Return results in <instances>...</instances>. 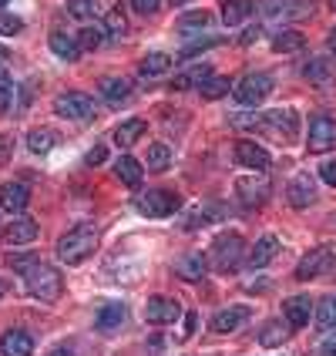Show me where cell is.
Wrapping results in <instances>:
<instances>
[{
    "mask_svg": "<svg viewBox=\"0 0 336 356\" xmlns=\"http://www.w3.org/2000/svg\"><path fill=\"white\" fill-rule=\"evenodd\" d=\"M54 249H58L61 262L78 266V262H84L88 256H95V249H98V229H95V225H78V229L64 232Z\"/></svg>",
    "mask_w": 336,
    "mask_h": 356,
    "instance_id": "6da1fadb",
    "label": "cell"
},
{
    "mask_svg": "<svg viewBox=\"0 0 336 356\" xmlns=\"http://www.w3.org/2000/svg\"><path fill=\"white\" fill-rule=\"evenodd\" d=\"M24 286H27V293L40 302H54L61 299V289H64V279L54 266H47V262H34L31 269H24Z\"/></svg>",
    "mask_w": 336,
    "mask_h": 356,
    "instance_id": "7a4b0ae2",
    "label": "cell"
},
{
    "mask_svg": "<svg viewBox=\"0 0 336 356\" xmlns=\"http://www.w3.org/2000/svg\"><path fill=\"white\" fill-rule=\"evenodd\" d=\"M246 259V242L236 232H225L212 242V252H209V262L216 266L218 273H236Z\"/></svg>",
    "mask_w": 336,
    "mask_h": 356,
    "instance_id": "3957f363",
    "label": "cell"
},
{
    "mask_svg": "<svg viewBox=\"0 0 336 356\" xmlns=\"http://www.w3.org/2000/svg\"><path fill=\"white\" fill-rule=\"evenodd\" d=\"M336 266V245L333 242H326V245H317V249H310L306 256L299 259V266H296V279H317L323 276V273H330Z\"/></svg>",
    "mask_w": 336,
    "mask_h": 356,
    "instance_id": "277c9868",
    "label": "cell"
},
{
    "mask_svg": "<svg viewBox=\"0 0 336 356\" xmlns=\"http://www.w3.org/2000/svg\"><path fill=\"white\" fill-rule=\"evenodd\" d=\"M259 128L269 131L276 141H293L299 131V115L293 108H276L269 115H259Z\"/></svg>",
    "mask_w": 336,
    "mask_h": 356,
    "instance_id": "5b68a950",
    "label": "cell"
},
{
    "mask_svg": "<svg viewBox=\"0 0 336 356\" xmlns=\"http://www.w3.org/2000/svg\"><path fill=\"white\" fill-rule=\"evenodd\" d=\"M54 111L61 118H71V121H91L95 118V101L81 91H64L54 98Z\"/></svg>",
    "mask_w": 336,
    "mask_h": 356,
    "instance_id": "8992f818",
    "label": "cell"
},
{
    "mask_svg": "<svg viewBox=\"0 0 336 356\" xmlns=\"http://www.w3.org/2000/svg\"><path fill=\"white\" fill-rule=\"evenodd\" d=\"M269 91H273V78L256 71V74H246V78L236 84V101L246 104V108H256L259 101L269 98Z\"/></svg>",
    "mask_w": 336,
    "mask_h": 356,
    "instance_id": "52a82bcc",
    "label": "cell"
},
{
    "mask_svg": "<svg viewBox=\"0 0 336 356\" xmlns=\"http://www.w3.org/2000/svg\"><path fill=\"white\" fill-rule=\"evenodd\" d=\"M135 205H138L141 216L165 218V216H172V212L178 209V198L172 195V192H161V188H148V192H141V195L135 198Z\"/></svg>",
    "mask_w": 336,
    "mask_h": 356,
    "instance_id": "ba28073f",
    "label": "cell"
},
{
    "mask_svg": "<svg viewBox=\"0 0 336 356\" xmlns=\"http://www.w3.org/2000/svg\"><path fill=\"white\" fill-rule=\"evenodd\" d=\"M336 148V121L330 115L310 118V152H330Z\"/></svg>",
    "mask_w": 336,
    "mask_h": 356,
    "instance_id": "9c48e42d",
    "label": "cell"
},
{
    "mask_svg": "<svg viewBox=\"0 0 336 356\" xmlns=\"http://www.w3.org/2000/svg\"><path fill=\"white\" fill-rule=\"evenodd\" d=\"M269 192H273V185H269V178L262 175H249L236 181V195L242 198V205H266Z\"/></svg>",
    "mask_w": 336,
    "mask_h": 356,
    "instance_id": "30bf717a",
    "label": "cell"
},
{
    "mask_svg": "<svg viewBox=\"0 0 336 356\" xmlns=\"http://www.w3.org/2000/svg\"><path fill=\"white\" fill-rule=\"evenodd\" d=\"M178 316H182V306H178L175 299L152 296L148 302H145V319L155 323V326H168V323H175Z\"/></svg>",
    "mask_w": 336,
    "mask_h": 356,
    "instance_id": "8fae6325",
    "label": "cell"
},
{
    "mask_svg": "<svg viewBox=\"0 0 336 356\" xmlns=\"http://www.w3.org/2000/svg\"><path fill=\"white\" fill-rule=\"evenodd\" d=\"M236 161L242 165V168H249V172H266V168L273 165L269 152H266L262 145H256V141H239L236 145Z\"/></svg>",
    "mask_w": 336,
    "mask_h": 356,
    "instance_id": "7c38bea8",
    "label": "cell"
},
{
    "mask_svg": "<svg viewBox=\"0 0 336 356\" xmlns=\"http://www.w3.org/2000/svg\"><path fill=\"white\" fill-rule=\"evenodd\" d=\"M286 198H289V205H293V209H306L310 202H317V178L306 175V172H299V175L289 181Z\"/></svg>",
    "mask_w": 336,
    "mask_h": 356,
    "instance_id": "4fadbf2b",
    "label": "cell"
},
{
    "mask_svg": "<svg viewBox=\"0 0 336 356\" xmlns=\"http://www.w3.org/2000/svg\"><path fill=\"white\" fill-rule=\"evenodd\" d=\"M27 202H31V188L24 181H7L0 188V209H7L10 216H20L27 209Z\"/></svg>",
    "mask_w": 336,
    "mask_h": 356,
    "instance_id": "5bb4252c",
    "label": "cell"
},
{
    "mask_svg": "<svg viewBox=\"0 0 336 356\" xmlns=\"http://www.w3.org/2000/svg\"><path fill=\"white\" fill-rule=\"evenodd\" d=\"M0 353L3 356H31L34 353V337L27 330H7L0 337Z\"/></svg>",
    "mask_w": 336,
    "mask_h": 356,
    "instance_id": "9a60e30c",
    "label": "cell"
},
{
    "mask_svg": "<svg viewBox=\"0 0 336 356\" xmlns=\"http://www.w3.org/2000/svg\"><path fill=\"white\" fill-rule=\"evenodd\" d=\"M313 302H310V296H289L286 302H282V316H286V323L293 326V330H299V326H306L310 323V316H313Z\"/></svg>",
    "mask_w": 336,
    "mask_h": 356,
    "instance_id": "2e32d148",
    "label": "cell"
},
{
    "mask_svg": "<svg viewBox=\"0 0 336 356\" xmlns=\"http://www.w3.org/2000/svg\"><path fill=\"white\" fill-rule=\"evenodd\" d=\"M3 236L10 245H27V242H34L38 238V222L27 216H14L10 218V225L3 229Z\"/></svg>",
    "mask_w": 336,
    "mask_h": 356,
    "instance_id": "e0dca14e",
    "label": "cell"
},
{
    "mask_svg": "<svg viewBox=\"0 0 336 356\" xmlns=\"http://www.w3.org/2000/svg\"><path fill=\"white\" fill-rule=\"evenodd\" d=\"M246 319H249L246 306H229V309H218L216 316H212V330L216 333H236Z\"/></svg>",
    "mask_w": 336,
    "mask_h": 356,
    "instance_id": "ac0fdd59",
    "label": "cell"
},
{
    "mask_svg": "<svg viewBox=\"0 0 336 356\" xmlns=\"http://www.w3.org/2000/svg\"><path fill=\"white\" fill-rule=\"evenodd\" d=\"M205 269H209V256H202V252H189L185 259L175 262V276L189 279V282H198V279L205 276Z\"/></svg>",
    "mask_w": 336,
    "mask_h": 356,
    "instance_id": "d6986e66",
    "label": "cell"
},
{
    "mask_svg": "<svg viewBox=\"0 0 336 356\" xmlns=\"http://www.w3.org/2000/svg\"><path fill=\"white\" fill-rule=\"evenodd\" d=\"M101 98L108 101L111 108H121L131 101V84L125 78H104L101 81Z\"/></svg>",
    "mask_w": 336,
    "mask_h": 356,
    "instance_id": "ffe728a7",
    "label": "cell"
},
{
    "mask_svg": "<svg viewBox=\"0 0 336 356\" xmlns=\"http://www.w3.org/2000/svg\"><path fill=\"white\" fill-rule=\"evenodd\" d=\"M276 252H279V238L276 236H262L256 245H253V252H249L246 262H249L253 269H266V266L276 259Z\"/></svg>",
    "mask_w": 336,
    "mask_h": 356,
    "instance_id": "44dd1931",
    "label": "cell"
},
{
    "mask_svg": "<svg viewBox=\"0 0 336 356\" xmlns=\"http://www.w3.org/2000/svg\"><path fill=\"white\" fill-rule=\"evenodd\" d=\"M253 14H256V3H253V0H225V3H222L225 27H239V24H246Z\"/></svg>",
    "mask_w": 336,
    "mask_h": 356,
    "instance_id": "7402d4cb",
    "label": "cell"
},
{
    "mask_svg": "<svg viewBox=\"0 0 336 356\" xmlns=\"http://www.w3.org/2000/svg\"><path fill=\"white\" fill-rule=\"evenodd\" d=\"M115 175H118L121 185H128V188H138L141 178H145V165L135 161L131 155H121L118 165H115Z\"/></svg>",
    "mask_w": 336,
    "mask_h": 356,
    "instance_id": "603a6c76",
    "label": "cell"
},
{
    "mask_svg": "<svg viewBox=\"0 0 336 356\" xmlns=\"http://www.w3.org/2000/svg\"><path fill=\"white\" fill-rule=\"evenodd\" d=\"M289 323H282V319H273V323H266L262 330H259V343L266 346V350H276V346H282L286 339H289Z\"/></svg>",
    "mask_w": 336,
    "mask_h": 356,
    "instance_id": "cb8c5ba5",
    "label": "cell"
},
{
    "mask_svg": "<svg viewBox=\"0 0 336 356\" xmlns=\"http://www.w3.org/2000/svg\"><path fill=\"white\" fill-rule=\"evenodd\" d=\"M125 313H128V309H125L121 302H104V306H101V313L95 316V323H98V330L108 333V330H118L121 323H125Z\"/></svg>",
    "mask_w": 336,
    "mask_h": 356,
    "instance_id": "d4e9b609",
    "label": "cell"
},
{
    "mask_svg": "<svg viewBox=\"0 0 336 356\" xmlns=\"http://www.w3.org/2000/svg\"><path fill=\"white\" fill-rule=\"evenodd\" d=\"M141 135H145V121H141V118H128L125 124H118V128H115V145H121V148H131Z\"/></svg>",
    "mask_w": 336,
    "mask_h": 356,
    "instance_id": "484cf974",
    "label": "cell"
},
{
    "mask_svg": "<svg viewBox=\"0 0 336 356\" xmlns=\"http://www.w3.org/2000/svg\"><path fill=\"white\" fill-rule=\"evenodd\" d=\"M51 51L58 54V58H64V60H74L81 54V44L71 34H64V31H54L51 34Z\"/></svg>",
    "mask_w": 336,
    "mask_h": 356,
    "instance_id": "4316f807",
    "label": "cell"
},
{
    "mask_svg": "<svg viewBox=\"0 0 336 356\" xmlns=\"http://www.w3.org/2000/svg\"><path fill=\"white\" fill-rule=\"evenodd\" d=\"M229 91H232V81H229V78H216V74H212V78H205L202 84H198V95H202V98H209V101L225 98Z\"/></svg>",
    "mask_w": 336,
    "mask_h": 356,
    "instance_id": "83f0119b",
    "label": "cell"
},
{
    "mask_svg": "<svg viewBox=\"0 0 336 356\" xmlns=\"http://www.w3.org/2000/svg\"><path fill=\"white\" fill-rule=\"evenodd\" d=\"M313 319H317L319 330H333L336 326V296L319 299L317 309H313Z\"/></svg>",
    "mask_w": 336,
    "mask_h": 356,
    "instance_id": "f1b7e54d",
    "label": "cell"
},
{
    "mask_svg": "<svg viewBox=\"0 0 336 356\" xmlns=\"http://www.w3.org/2000/svg\"><path fill=\"white\" fill-rule=\"evenodd\" d=\"M303 44H306V38H303L299 31H282V34H276V40H273V51H276V54H296V51H303Z\"/></svg>",
    "mask_w": 336,
    "mask_h": 356,
    "instance_id": "f546056e",
    "label": "cell"
},
{
    "mask_svg": "<svg viewBox=\"0 0 336 356\" xmlns=\"http://www.w3.org/2000/svg\"><path fill=\"white\" fill-rule=\"evenodd\" d=\"M145 165H148V172H165V168L172 165V152H168V145H161V141L148 145V159H145Z\"/></svg>",
    "mask_w": 336,
    "mask_h": 356,
    "instance_id": "4dcf8cb0",
    "label": "cell"
},
{
    "mask_svg": "<svg viewBox=\"0 0 336 356\" xmlns=\"http://www.w3.org/2000/svg\"><path fill=\"white\" fill-rule=\"evenodd\" d=\"M54 145H58V135H54V131H47V128H38V131H31V135H27V148H31L34 155L51 152Z\"/></svg>",
    "mask_w": 336,
    "mask_h": 356,
    "instance_id": "1f68e13d",
    "label": "cell"
},
{
    "mask_svg": "<svg viewBox=\"0 0 336 356\" xmlns=\"http://www.w3.org/2000/svg\"><path fill=\"white\" fill-rule=\"evenodd\" d=\"M165 71H172V58L168 54H148L141 60V74L145 78H161Z\"/></svg>",
    "mask_w": 336,
    "mask_h": 356,
    "instance_id": "d6a6232c",
    "label": "cell"
},
{
    "mask_svg": "<svg viewBox=\"0 0 336 356\" xmlns=\"http://www.w3.org/2000/svg\"><path fill=\"white\" fill-rule=\"evenodd\" d=\"M303 78L313 81V84H323V81H330V64H326L323 58L306 60V67H303Z\"/></svg>",
    "mask_w": 336,
    "mask_h": 356,
    "instance_id": "836d02e7",
    "label": "cell"
},
{
    "mask_svg": "<svg viewBox=\"0 0 336 356\" xmlns=\"http://www.w3.org/2000/svg\"><path fill=\"white\" fill-rule=\"evenodd\" d=\"M78 44H81V51H98L101 44H104V27H84Z\"/></svg>",
    "mask_w": 336,
    "mask_h": 356,
    "instance_id": "e575fe53",
    "label": "cell"
},
{
    "mask_svg": "<svg viewBox=\"0 0 336 356\" xmlns=\"http://www.w3.org/2000/svg\"><path fill=\"white\" fill-rule=\"evenodd\" d=\"M95 10H98V0H67V14L78 20L95 17Z\"/></svg>",
    "mask_w": 336,
    "mask_h": 356,
    "instance_id": "d590c367",
    "label": "cell"
},
{
    "mask_svg": "<svg viewBox=\"0 0 336 356\" xmlns=\"http://www.w3.org/2000/svg\"><path fill=\"white\" fill-rule=\"evenodd\" d=\"M125 27H128V24H125V10H121V7L108 10V17H104V31H108L111 38H121V34H125Z\"/></svg>",
    "mask_w": 336,
    "mask_h": 356,
    "instance_id": "8d00e7d4",
    "label": "cell"
},
{
    "mask_svg": "<svg viewBox=\"0 0 336 356\" xmlns=\"http://www.w3.org/2000/svg\"><path fill=\"white\" fill-rule=\"evenodd\" d=\"M14 81H10V74L7 71H0V111H7L10 104H14Z\"/></svg>",
    "mask_w": 336,
    "mask_h": 356,
    "instance_id": "74e56055",
    "label": "cell"
},
{
    "mask_svg": "<svg viewBox=\"0 0 336 356\" xmlns=\"http://www.w3.org/2000/svg\"><path fill=\"white\" fill-rule=\"evenodd\" d=\"M195 27H202V31L209 27V14H205V10H202V14L192 10V14H185V17L178 20V31H195Z\"/></svg>",
    "mask_w": 336,
    "mask_h": 356,
    "instance_id": "f35d334b",
    "label": "cell"
},
{
    "mask_svg": "<svg viewBox=\"0 0 336 356\" xmlns=\"http://www.w3.org/2000/svg\"><path fill=\"white\" fill-rule=\"evenodd\" d=\"M20 27H24V24H20V17L7 14V10L0 14V34H20Z\"/></svg>",
    "mask_w": 336,
    "mask_h": 356,
    "instance_id": "ab89813d",
    "label": "cell"
},
{
    "mask_svg": "<svg viewBox=\"0 0 336 356\" xmlns=\"http://www.w3.org/2000/svg\"><path fill=\"white\" fill-rule=\"evenodd\" d=\"M319 356H336V326L326 330V337L319 339Z\"/></svg>",
    "mask_w": 336,
    "mask_h": 356,
    "instance_id": "60d3db41",
    "label": "cell"
},
{
    "mask_svg": "<svg viewBox=\"0 0 336 356\" xmlns=\"http://www.w3.org/2000/svg\"><path fill=\"white\" fill-rule=\"evenodd\" d=\"M131 7H135L138 14H145V17H148V14H155V10L161 7V0H131Z\"/></svg>",
    "mask_w": 336,
    "mask_h": 356,
    "instance_id": "b9f144b4",
    "label": "cell"
},
{
    "mask_svg": "<svg viewBox=\"0 0 336 356\" xmlns=\"http://www.w3.org/2000/svg\"><path fill=\"white\" fill-rule=\"evenodd\" d=\"M104 159H108V148H104V145H95V148L84 155V161H88V165H104Z\"/></svg>",
    "mask_w": 336,
    "mask_h": 356,
    "instance_id": "7bdbcfd3",
    "label": "cell"
},
{
    "mask_svg": "<svg viewBox=\"0 0 336 356\" xmlns=\"http://www.w3.org/2000/svg\"><path fill=\"white\" fill-rule=\"evenodd\" d=\"M218 44V38H205V40H192V44H189V47H185V51H182V54H185V58H189V54H195V51H205V47H216Z\"/></svg>",
    "mask_w": 336,
    "mask_h": 356,
    "instance_id": "ee69618b",
    "label": "cell"
},
{
    "mask_svg": "<svg viewBox=\"0 0 336 356\" xmlns=\"http://www.w3.org/2000/svg\"><path fill=\"white\" fill-rule=\"evenodd\" d=\"M319 178H323L326 185H333V188H336V161H323V168H319Z\"/></svg>",
    "mask_w": 336,
    "mask_h": 356,
    "instance_id": "f6af8a7d",
    "label": "cell"
},
{
    "mask_svg": "<svg viewBox=\"0 0 336 356\" xmlns=\"http://www.w3.org/2000/svg\"><path fill=\"white\" fill-rule=\"evenodd\" d=\"M259 38V27H249V31H242V38H239V44H249V40Z\"/></svg>",
    "mask_w": 336,
    "mask_h": 356,
    "instance_id": "bcb514c9",
    "label": "cell"
},
{
    "mask_svg": "<svg viewBox=\"0 0 336 356\" xmlns=\"http://www.w3.org/2000/svg\"><path fill=\"white\" fill-rule=\"evenodd\" d=\"M47 356H74V353H71V350H64V346H58V350H51Z\"/></svg>",
    "mask_w": 336,
    "mask_h": 356,
    "instance_id": "7dc6e473",
    "label": "cell"
},
{
    "mask_svg": "<svg viewBox=\"0 0 336 356\" xmlns=\"http://www.w3.org/2000/svg\"><path fill=\"white\" fill-rule=\"evenodd\" d=\"M3 60H10V51H7V47L0 44V64H3Z\"/></svg>",
    "mask_w": 336,
    "mask_h": 356,
    "instance_id": "c3c4849f",
    "label": "cell"
},
{
    "mask_svg": "<svg viewBox=\"0 0 336 356\" xmlns=\"http://www.w3.org/2000/svg\"><path fill=\"white\" fill-rule=\"evenodd\" d=\"M326 44H330V51L336 54V31H330V40H326Z\"/></svg>",
    "mask_w": 336,
    "mask_h": 356,
    "instance_id": "681fc988",
    "label": "cell"
},
{
    "mask_svg": "<svg viewBox=\"0 0 336 356\" xmlns=\"http://www.w3.org/2000/svg\"><path fill=\"white\" fill-rule=\"evenodd\" d=\"M0 296H3V282H0Z\"/></svg>",
    "mask_w": 336,
    "mask_h": 356,
    "instance_id": "f907efd6",
    "label": "cell"
},
{
    "mask_svg": "<svg viewBox=\"0 0 336 356\" xmlns=\"http://www.w3.org/2000/svg\"><path fill=\"white\" fill-rule=\"evenodd\" d=\"M330 3H333V10H336V0H330Z\"/></svg>",
    "mask_w": 336,
    "mask_h": 356,
    "instance_id": "816d5d0a",
    "label": "cell"
},
{
    "mask_svg": "<svg viewBox=\"0 0 336 356\" xmlns=\"http://www.w3.org/2000/svg\"><path fill=\"white\" fill-rule=\"evenodd\" d=\"M3 3H7V0H0V7H3Z\"/></svg>",
    "mask_w": 336,
    "mask_h": 356,
    "instance_id": "f5cc1de1",
    "label": "cell"
},
{
    "mask_svg": "<svg viewBox=\"0 0 336 356\" xmlns=\"http://www.w3.org/2000/svg\"><path fill=\"white\" fill-rule=\"evenodd\" d=\"M175 3H182V0H175Z\"/></svg>",
    "mask_w": 336,
    "mask_h": 356,
    "instance_id": "db71d44e",
    "label": "cell"
}]
</instances>
